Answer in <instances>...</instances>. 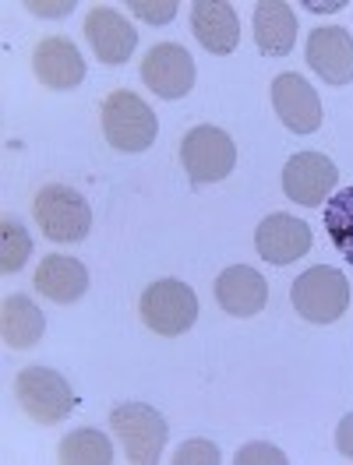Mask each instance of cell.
Listing matches in <instances>:
<instances>
[{
  "instance_id": "obj_1",
  "label": "cell",
  "mask_w": 353,
  "mask_h": 465,
  "mask_svg": "<svg viewBox=\"0 0 353 465\" xmlns=\"http://www.w3.org/2000/svg\"><path fill=\"white\" fill-rule=\"evenodd\" d=\"M290 300L294 311L311 324H332L347 314L350 307V282L339 268L328 264H315L304 275H297V282L290 286Z\"/></svg>"
},
{
  "instance_id": "obj_2",
  "label": "cell",
  "mask_w": 353,
  "mask_h": 465,
  "mask_svg": "<svg viewBox=\"0 0 353 465\" xmlns=\"http://www.w3.org/2000/svg\"><path fill=\"white\" fill-rule=\"evenodd\" d=\"M103 134L117 152H146L159 134V120L142 95L117 88L103 103Z\"/></svg>"
},
{
  "instance_id": "obj_3",
  "label": "cell",
  "mask_w": 353,
  "mask_h": 465,
  "mask_svg": "<svg viewBox=\"0 0 353 465\" xmlns=\"http://www.w3.org/2000/svg\"><path fill=\"white\" fill-rule=\"evenodd\" d=\"M138 314H142L148 331L174 339V335L191 331V324L198 321V296L180 279H159L142 292Z\"/></svg>"
},
{
  "instance_id": "obj_4",
  "label": "cell",
  "mask_w": 353,
  "mask_h": 465,
  "mask_svg": "<svg viewBox=\"0 0 353 465\" xmlns=\"http://www.w3.org/2000/svg\"><path fill=\"white\" fill-rule=\"evenodd\" d=\"M32 212H35V223H39L43 236H50L54 243H78L92 230L88 202L75 187H64V183L43 187L32 202Z\"/></svg>"
},
{
  "instance_id": "obj_5",
  "label": "cell",
  "mask_w": 353,
  "mask_h": 465,
  "mask_svg": "<svg viewBox=\"0 0 353 465\" xmlns=\"http://www.w3.org/2000/svg\"><path fill=\"white\" fill-rule=\"evenodd\" d=\"M110 430L117 434L120 448L127 455V462L148 465L156 462L166 448V420L146 402H124L110 412Z\"/></svg>"
},
{
  "instance_id": "obj_6",
  "label": "cell",
  "mask_w": 353,
  "mask_h": 465,
  "mask_svg": "<svg viewBox=\"0 0 353 465\" xmlns=\"http://www.w3.org/2000/svg\"><path fill=\"white\" fill-rule=\"evenodd\" d=\"M180 163L191 176V183H219L223 176L234 173L237 145L234 138L212 124H198L180 142Z\"/></svg>"
},
{
  "instance_id": "obj_7",
  "label": "cell",
  "mask_w": 353,
  "mask_h": 465,
  "mask_svg": "<svg viewBox=\"0 0 353 465\" xmlns=\"http://www.w3.org/2000/svg\"><path fill=\"white\" fill-rule=\"evenodd\" d=\"M15 399L25 409V416L35 423H60L75 409V391L71 384L60 378L57 371L46 367H25L15 378Z\"/></svg>"
},
{
  "instance_id": "obj_8",
  "label": "cell",
  "mask_w": 353,
  "mask_h": 465,
  "mask_svg": "<svg viewBox=\"0 0 353 465\" xmlns=\"http://www.w3.org/2000/svg\"><path fill=\"white\" fill-rule=\"evenodd\" d=\"M336 183H339V170L322 152H297L294 159L283 166V191H287V198L297 204H308V208L325 204V198L332 194Z\"/></svg>"
},
{
  "instance_id": "obj_9",
  "label": "cell",
  "mask_w": 353,
  "mask_h": 465,
  "mask_svg": "<svg viewBox=\"0 0 353 465\" xmlns=\"http://www.w3.org/2000/svg\"><path fill=\"white\" fill-rule=\"evenodd\" d=\"M142 82L159 99H184L195 88V60L176 43H159L142 60Z\"/></svg>"
},
{
  "instance_id": "obj_10",
  "label": "cell",
  "mask_w": 353,
  "mask_h": 465,
  "mask_svg": "<svg viewBox=\"0 0 353 465\" xmlns=\"http://www.w3.org/2000/svg\"><path fill=\"white\" fill-rule=\"evenodd\" d=\"M272 106L287 131L311 134L322 127V99L300 74H279L272 82Z\"/></svg>"
},
{
  "instance_id": "obj_11",
  "label": "cell",
  "mask_w": 353,
  "mask_h": 465,
  "mask_svg": "<svg viewBox=\"0 0 353 465\" xmlns=\"http://www.w3.org/2000/svg\"><path fill=\"white\" fill-rule=\"evenodd\" d=\"M32 71L35 78L54 92H71L75 85H82L86 78V60L78 54V46L64 35H46L35 43L32 50Z\"/></svg>"
},
{
  "instance_id": "obj_12",
  "label": "cell",
  "mask_w": 353,
  "mask_h": 465,
  "mask_svg": "<svg viewBox=\"0 0 353 465\" xmlns=\"http://www.w3.org/2000/svg\"><path fill=\"white\" fill-rule=\"evenodd\" d=\"M308 67L328 85L353 82V35L339 25H325L308 35Z\"/></svg>"
},
{
  "instance_id": "obj_13",
  "label": "cell",
  "mask_w": 353,
  "mask_h": 465,
  "mask_svg": "<svg viewBox=\"0 0 353 465\" xmlns=\"http://www.w3.org/2000/svg\"><path fill=\"white\" fill-rule=\"evenodd\" d=\"M86 39L99 64H127L138 46V32L127 25V18L110 7H92L86 15Z\"/></svg>"
},
{
  "instance_id": "obj_14",
  "label": "cell",
  "mask_w": 353,
  "mask_h": 465,
  "mask_svg": "<svg viewBox=\"0 0 353 465\" xmlns=\"http://www.w3.org/2000/svg\"><path fill=\"white\" fill-rule=\"evenodd\" d=\"M255 247L268 264H294L311 251V226L294 215H268L255 230Z\"/></svg>"
},
{
  "instance_id": "obj_15",
  "label": "cell",
  "mask_w": 353,
  "mask_h": 465,
  "mask_svg": "<svg viewBox=\"0 0 353 465\" xmlns=\"http://www.w3.org/2000/svg\"><path fill=\"white\" fill-rule=\"evenodd\" d=\"M216 300L234 318H255V314H262L265 303H268V286H265V279L255 268L230 264L216 279Z\"/></svg>"
},
{
  "instance_id": "obj_16",
  "label": "cell",
  "mask_w": 353,
  "mask_h": 465,
  "mask_svg": "<svg viewBox=\"0 0 353 465\" xmlns=\"http://www.w3.org/2000/svg\"><path fill=\"white\" fill-rule=\"evenodd\" d=\"M191 29L208 54H234L240 43V22H237L234 4L227 0H195Z\"/></svg>"
},
{
  "instance_id": "obj_17",
  "label": "cell",
  "mask_w": 353,
  "mask_h": 465,
  "mask_svg": "<svg viewBox=\"0 0 353 465\" xmlns=\"http://www.w3.org/2000/svg\"><path fill=\"white\" fill-rule=\"evenodd\" d=\"M255 43L268 57H287L297 43V15L287 0H262L255 7Z\"/></svg>"
},
{
  "instance_id": "obj_18",
  "label": "cell",
  "mask_w": 353,
  "mask_h": 465,
  "mask_svg": "<svg viewBox=\"0 0 353 465\" xmlns=\"http://www.w3.org/2000/svg\"><path fill=\"white\" fill-rule=\"evenodd\" d=\"M35 290L43 292L54 303H75L82 300L88 290V272L82 262L64 258V254H50L35 268Z\"/></svg>"
},
{
  "instance_id": "obj_19",
  "label": "cell",
  "mask_w": 353,
  "mask_h": 465,
  "mask_svg": "<svg viewBox=\"0 0 353 465\" xmlns=\"http://www.w3.org/2000/svg\"><path fill=\"white\" fill-rule=\"evenodd\" d=\"M46 331V318L43 311L32 303L29 296H7L4 311H0V335L4 346L11 349H32Z\"/></svg>"
},
{
  "instance_id": "obj_20",
  "label": "cell",
  "mask_w": 353,
  "mask_h": 465,
  "mask_svg": "<svg viewBox=\"0 0 353 465\" xmlns=\"http://www.w3.org/2000/svg\"><path fill=\"white\" fill-rule=\"evenodd\" d=\"M57 459L64 465H110L114 462V444L103 430L82 427V430H75V434L60 440Z\"/></svg>"
},
{
  "instance_id": "obj_21",
  "label": "cell",
  "mask_w": 353,
  "mask_h": 465,
  "mask_svg": "<svg viewBox=\"0 0 353 465\" xmlns=\"http://www.w3.org/2000/svg\"><path fill=\"white\" fill-rule=\"evenodd\" d=\"M325 232L332 240V247L353 262V187L332 194L325 202Z\"/></svg>"
},
{
  "instance_id": "obj_22",
  "label": "cell",
  "mask_w": 353,
  "mask_h": 465,
  "mask_svg": "<svg viewBox=\"0 0 353 465\" xmlns=\"http://www.w3.org/2000/svg\"><path fill=\"white\" fill-rule=\"evenodd\" d=\"M29 254H32V236L25 232V226L4 219L0 223V272L4 275L18 272L22 264L29 262Z\"/></svg>"
},
{
  "instance_id": "obj_23",
  "label": "cell",
  "mask_w": 353,
  "mask_h": 465,
  "mask_svg": "<svg viewBox=\"0 0 353 465\" xmlns=\"http://www.w3.org/2000/svg\"><path fill=\"white\" fill-rule=\"evenodd\" d=\"M127 7H131V15L135 18H142L148 25H166V22H174L176 18V0H127Z\"/></svg>"
},
{
  "instance_id": "obj_24",
  "label": "cell",
  "mask_w": 353,
  "mask_h": 465,
  "mask_svg": "<svg viewBox=\"0 0 353 465\" xmlns=\"http://www.w3.org/2000/svg\"><path fill=\"white\" fill-rule=\"evenodd\" d=\"M219 462V448L212 440H187L180 444L174 455V465H216Z\"/></svg>"
},
{
  "instance_id": "obj_25",
  "label": "cell",
  "mask_w": 353,
  "mask_h": 465,
  "mask_svg": "<svg viewBox=\"0 0 353 465\" xmlns=\"http://www.w3.org/2000/svg\"><path fill=\"white\" fill-rule=\"evenodd\" d=\"M237 465H287V455L279 451V448H272V444H244V448H237L234 455Z\"/></svg>"
},
{
  "instance_id": "obj_26",
  "label": "cell",
  "mask_w": 353,
  "mask_h": 465,
  "mask_svg": "<svg viewBox=\"0 0 353 465\" xmlns=\"http://www.w3.org/2000/svg\"><path fill=\"white\" fill-rule=\"evenodd\" d=\"M32 15H39V18H64V15H71L75 11V0H29L25 4Z\"/></svg>"
},
{
  "instance_id": "obj_27",
  "label": "cell",
  "mask_w": 353,
  "mask_h": 465,
  "mask_svg": "<svg viewBox=\"0 0 353 465\" xmlns=\"http://www.w3.org/2000/svg\"><path fill=\"white\" fill-rule=\"evenodd\" d=\"M336 448H339V455L353 459V412L350 416H343L339 427H336Z\"/></svg>"
},
{
  "instance_id": "obj_28",
  "label": "cell",
  "mask_w": 353,
  "mask_h": 465,
  "mask_svg": "<svg viewBox=\"0 0 353 465\" xmlns=\"http://www.w3.org/2000/svg\"><path fill=\"white\" fill-rule=\"evenodd\" d=\"M308 7H311V11H318V15H322V11H339V7H343V4H308Z\"/></svg>"
}]
</instances>
